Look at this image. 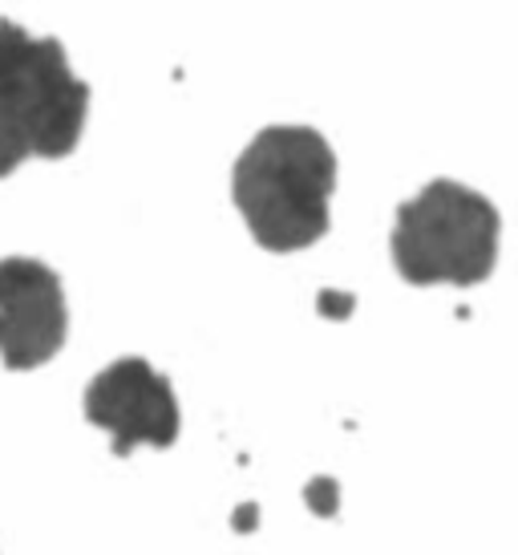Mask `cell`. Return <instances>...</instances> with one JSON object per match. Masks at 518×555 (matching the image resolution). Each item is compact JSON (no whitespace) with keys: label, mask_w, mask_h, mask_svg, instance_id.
Wrapping results in <instances>:
<instances>
[{"label":"cell","mask_w":518,"mask_h":555,"mask_svg":"<svg viewBox=\"0 0 518 555\" xmlns=\"http://www.w3.org/2000/svg\"><path fill=\"white\" fill-rule=\"evenodd\" d=\"M336 155L312 126H268L231 170V199L247 232L275 256L324 240L333 219Z\"/></svg>","instance_id":"cell-1"},{"label":"cell","mask_w":518,"mask_h":555,"mask_svg":"<svg viewBox=\"0 0 518 555\" xmlns=\"http://www.w3.org/2000/svg\"><path fill=\"white\" fill-rule=\"evenodd\" d=\"M305 503L312 515H321V519H333L336 511H340V482L328 475H316L312 482L305 487Z\"/></svg>","instance_id":"cell-6"},{"label":"cell","mask_w":518,"mask_h":555,"mask_svg":"<svg viewBox=\"0 0 518 555\" xmlns=\"http://www.w3.org/2000/svg\"><path fill=\"white\" fill-rule=\"evenodd\" d=\"M231 524H235V531H251L259 524V507L256 503H244V507L231 515Z\"/></svg>","instance_id":"cell-8"},{"label":"cell","mask_w":518,"mask_h":555,"mask_svg":"<svg viewBox=\"0 0 518 555\" xmlns=\"http://www.w3.org/2000/svg\"><path fill=\"white\" fill-rule=\"evenodd\" d=\"M498 240L503 216L482 191L454 179H433L397 207L389 251L405 284L470 288L494 272Z\"/></svg>","instance_id":"cell-3"},{"label":"cell","mask_w":518,"mask_h":555,"mask_svg":"<svg viewBox=\"0 0 518 555\" xmlns=\"http://www.w3.org/2000/svg\"><path fill=\"white\" fill-rule=\"evenodd\" d=\"M86 118L90 86L74 74L62 41L0 21V179L29 158L74 155Z\"/></svg>","instance_id":"cell-2"},{"label":"cell","mask_w":518,"mask_h":555,"mask_svg":"<svg viewBox=\"0 0 518 555\" xmlns=\"http://www.w3.org/2000/svg\"><path fill=\"white\" fill-rule=\"evenodd\" d=\"M86 422L109 434V447L118 459L138 447H174L183 430L174 389L142 357L114 361L86 386Z\"/></svg>","instance_id":"cell-4"},{"label":"cell","mask_w":518,"mask_h":555,"mask_svg":"<svg viewBox=\"0 0 518 555\" xmlns=\"http://www.w3.org/2000/svg\"><path fill=\"white\" fill-rule=\"evenodd\" d=\"M69 337L62 276L29 256L0 260V361L9 370H41Z\"/></svg>","instance_id":"cell-5"},{"label":"cell","mask_w":518,"mask_h":555,"mask_svg":"<svg viewBox=\"0 0 518 555\" xmlns=\"http://www.w3.org/2000/svg\"><path fill=\"white\" fill-rule=\"evenodd\" d=\"M316 309H321V317H328V321H349L352 309H357V296L336 293V288H324V293L316 296Z\"/></svg>","instance_id":"cell-7"}]
</instances>
